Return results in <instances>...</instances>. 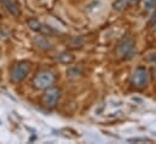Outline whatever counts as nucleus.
<instances>
[{"mask_svg": "<svg viewBox=\"0 0 156 144\" xmlns=\"http://www.w3.org/2000/svg\"><path fill=\"white\" fill-rule=\"evenodd\" d=\"M29 70H30V64L28 62H20V63H17L12 68V70H11V80L13 82L23 81L27 77Z\"/></svg>", "mask_w": 156, "mask_h": 144, "instance_id": "f257e3e1", "label": "nucleus"}, {"mask_svg": "<svg viewBox=\"0 0 156 144\" xmlns=\"http://www.w3.org/2000/svg\"><path fill=\"white\" fill-rule=\"evenodd\" d=\"M55 81L53 74L50 72H40L35 77H34V86L38 90H44L51 87V85Z\"/></svg>", "mask_w": 156, "mask_h": 144, "instance_id": "f03ea898", "label": "nucleus"}, {"mask_svg": "<svg viewBox=\"0 0 156 144\" xmlns=\"http://www.w3.org/2000/svg\"><path fill=\"white\" fill-rule=\"evenodd\" d=\"M148 81H149V75L145 68H138L132 76V82L138 88L145 87L148 85Z\"/></svg>", "mask_w": 156, "mask_h": 144, "instance_id": "7ed1b4c3", "label": "nucleus"}, {"mask_svg": "<svg viewBox=\"0 0 156 144\" xmlns=\"http://www.w3.org/2000/svg\"><path fill=\"white\" fill-rule=\"evenodd\" d=\"M58 99H59V90L56 87H48V90L44 93V97H42L44 104L48 108L55 107L57 104Z\"/></svg>", "mask_w": 156, "mask_h": 144, "instance_id": "20e7f679", "label": "nucleus"}, {"mask_svg": "<svg viewBox=\"0 0 156 144\" xmlns=\"http://www.w3.org/2000/svg\"><path fill=\"white\" fill-rule=\"evenodd\" d=\"M28 27H29L32 31H34V32H39V33L46 34V35H50V34L53 33V31H52L50 27L42 24L40 21L35 20V18H32V20L28 21Z\"/></svg>", "mask_w": 156, "mask_h": 144, "instance_id": "39448f33", "label": "nucleus"}, {"mask_svg": "<svg viewBox=\"0 0 156 144\" xmlns=\"http://www.w3.org/2000/svg\"><path fill=\"white\" fill-rule=\"evenodd\" d=\"M133 51H134V45H133V41L132 40H125L117 47V53L121 57H127V56L132 55Z\"/></svg>", "mask_w": 156, "mask_h": 144, "instance_id": "423d86ee", "label": "nucleus"}, {"mask_svg": "<svg viewBox=\"0 0 156 144\" xmlns=\"http://www.w3.org/2000/svg\"><path fill=\"white\" fill-rule=\"evenodd\" d=\"M34 44H35L37 47H39L41 50H50L52 47L51 42L46 38H44V36H37L34 39Z\"/></svg>", "mask_w": 156, "mask_h": 144, "instance_id": "0eeeda50", "label": "nucleus"}, {"mask_svg": "<svg viewBox=\"0 0 156 144\" xmlns=\"http://www.w3.org/2000/svg\"><path fill=\"white\" fill-rule=\"evenodd\" d=\"M2 4L5 5L6 10H7L12 16H17V15L20 13V10H18L17 5H16L12 0H4V1H2Z\"/></svg>", "mask_w": 156, "mask_h": 144, "instance_id": "6e6552de", "label": "nucleus"}, {"mask_svg": "<svg viewBox=\"0 0 156 144\" xmlns=\"http://www.w3.org/2000/svg\"><path fill=\"white\" fill-rule=\"evenodd\" d=\"M57 61L61 62V63H72L74 61V57L70 53H61L57 57Z\"/></svg>", "mask_w": 156, "mask_h": 144, "instance_id": "1a4fd4ad", "label": "nucleus"}, {"mask_svg": "<svg viewBox=\"0 0 156 144\" xmlns=\"http://www.w3.org/2000/svg\"><path fill=\"white\" fill-rule=\"evenodd\" d=\"M126 4H127V0H116L114 2V9L115 10H122L123 7H126Z\"/></svg>", "mask_w": 156, "mask_h": 144, "instance_id": "9d476101", "label": "nucleus"}, {"mask_svg": "<svg viewBox=\"0 0 156 144\" xmlns=\"http://www.w3.org/2000/svg\"><path fill=\"white\" fill-rule=\"evenodd\" d=\"M156 6V0H145L144 1V7L147 10H151Z\"/></svg>", "mask_w": 156, "mask_h": 144, "instance_id": "9b49d317", "label": "nucleus"}, {"mask_svg": "<svg viewBox=\"0 0 156 144\" xmlns=\"http://www.w3.org/2000/svg\"><path fill=\"white\" fill-rule=\"evenodd\" d=\"M149 139H145V138H131L128 139V142H147Z\"/></svg>", "mask_w": 156, "mask_h": 144, "instance_id": "f8f14e48", "label": "nucleus"}, {"mask_svg": "<svg viewBox=\"0 0 156 144\" xmlns=\"http://www.w3.org/2000/svg\"><path fill=\"white\" fill-rule=\"evenodd\" d=\"M129 1H132V2H137V1H140V0H129Z\"/></svg>", "mask_w": 156, "mask_h": 144, "instance_id": "ddd939ff", "label": "nucleus"}, {"mask_svg": "<svg viewBox=\"0 0 156 144\" xmlns=\"http://www.w3.org/2000/svg\"><path fill=\"white\" fill-rule=\"evenodd\" d=\"M1 2H2V1H1V0H0V4H1Z\"/></svg>", "mask_w": 156, "mask_h": 144, "instance_id": "4468645a", "label": "nucleus"}]
</instances>
